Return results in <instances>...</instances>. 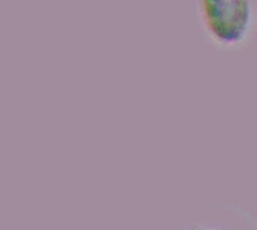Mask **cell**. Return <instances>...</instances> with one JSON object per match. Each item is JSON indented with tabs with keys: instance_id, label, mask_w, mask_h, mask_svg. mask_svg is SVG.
Returning <instances> with one entry per match:
<instances>
[{
	"instance_id": "7a4b0ae2",
	"label": "cell",
	"mask_w": 257,
	"mask_h": 230,
	"mask_svg": "<svg viewBox=\"0 0 257 230\" xmlns=\"http://www.w3.org/2000/svg\"><path fill=\"white\" fill-rule=\"evenodd\" d=\"M182 230H230L221 224H215V223H205V221H194L187 224Z\"/></svg>"
},
{
	"instance_id": "6da1fadb",
	"label": "cell",
	"mask_w": 257,
	"mask_h": 230,
	"mask_svg": "<svg viewBox=\"0 0 257 230\" xmlns=\"http://www.w3.org/2000/svg\"><path fill=\"white\" fill-rule=\"evenodd\" d=\"M206 39L218 50L233 51L247 45L256 29L254 0H194Z\"/></svg>"
}]
</instances>
